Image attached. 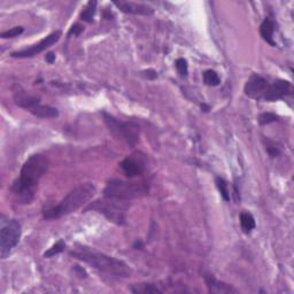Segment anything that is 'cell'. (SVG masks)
<instances>
[{
    "label": "cell",
    "mask_w": 294,
    "mask_h": 294,
    "mask_svg": "<svg viewBox=\"0 0 294 294\" xmlns=\"http://www.w3.org/2000/svg\"><path fill=\"white\" fill-rule=\"evenodd\" d=\"M118 10L123 12L125 14H132V15H145L150 16L154 14V10L152 7L144 5V4H137L131 2H114Z\"/></svg>",
    "instance_id": "7c38bea8"
},
{
    "label": "cell",
    "mask_w": 294,
    "mask_h": 294,
    "mask_svg": "<svg viewBox=\"0 0 294 294\" xmlns=\"http://www.w3.org/2000/svg\"><path fill=\"white\" fill-rule=\"evenodd\" d=\"M292 91V85L289 82L284 80H278L275 83L269 84L267 93L263 98L264 101H276L279 100L281 98L288 96Z\"/></svg>",
    "instance_id": "30bf717a"
},
{
    "label": "cell",
    "mask_w": 294,
    "mask_h": 294,
    "mask_svg": "<svg viewBox=\"0 0 294 294\" xmlns=\"http://www.w3.org/2000/svg\"><path fill=\"white\" fill-rule=\"evenodd\" d=\"M203 81L207 85H210V87H217V85L220 83V80L217 74H216L214 70H206L203 72Z\"/></svg>",
    "instance_id": "ac0fdd59"
},
{
    "label": "cell",
    "mask_w": 294,
    "mask_h": 294,
    "mask_svg": "<svg viewBox=\"0 0 294 294\" xmlns=\"http://www.w3.org/2000/svg\"><path fill=\"white\" fill-rule=\"evenodd\" d=\"M14 101L19 107L29 110V112H31L32 109H35L37 106L40 104V100L38 98L28 95L26 91H23V90H18V91L14 93Z\"/></svg>",
    "instance_id": "4fadbf2b"
},
{
    "label": "cell",
    "mask_w": 294,
    "mask_h": 294,
    "mask_svg": "<svg viewBox=\"0 0 294 294\" xmlns=\"http://www.w3.org/2000/svg\"><path fill=\"white\" fill-rule=\"evenodd\" d=\"M64 248H66V244H64L63 240H59V242L56 243L55 245H53L50 250L44 253V257L50 259V257H52V256L58 255V254H60V253H62L64 251Z\"/></svg>",
    "instance_id": "d6986e66"
},
{
    "label": "cell",
    "mask_w": 294,
    "mask_h": 294,
    "mask_svg": "<svg viewBox=\"0 0 294 294\" xmlns=\"http://www.w3.org/2000/svg\"><path fill=\"white\" fill-rule=\"evenodd\" d=\"M84 30L83 26H81V24H74V26L70 28V30L68 32V36H79L82 31Z\"/></svg>",
    "instance_id": "d4e9b609"
},
{
    "label": "cell",
    "mask_w": 294,
    "mask_h": 294,
    "mask_svg": "<svg viewBox=\"0 0 294 294\" xmlns=\"http://www.w3.org/2000/svg\"><path fill=\"white\" fill-rule=\"evenodd\" d=\"M206 284L208 288H209L210 292L213 293H231V292H237V289L230 286L229 284L223 283V281H219L215 278L214 276L208 275L205 277Z\"/></svg>",
    "instance_id": "5bb4252c"
},
{
    "label": "cell",
    "mask_w": 294,
    "mask_h": 294,
    "mask_svg": "<svg viewBox=\"0 0 294 294\" xmlns=\"http://www.w3.org/2000/svg\"><path fill=\"white\" fill-rule=\"evenodd\" d=\"M147 192H149V189H147L145 183L110 179L106 184L104 197L122 200V201H129V200L144 197V195L147 194Z\"/></svg>",
    "instance_id": "277c9868"
},
{
    "label": "cell",
    "mask_w": 294,
    "mask_h": 294,
    "mask_svg": "<svg viewBox=\"0 0 294 294\" xmlns=\"http://www.w3.org/2000/svg\"><path fill=\"white\" fill-rule=\"evenodd\" d=\"M131 292L133 293H162L161 289H159L153 284H141L137 285V288L131 287Z\"/></svg>",
    "instance_id": "ffe728a7"
},
{
    "label": "cell",
    "mask_w": 294,
    "mask_h": 294,
    "mask_svg": "<svg viewBox=\"0 0 294 294\" xmlns=\"http://www.w3.org/2000/svg\"><path fill=\"white\" fill-rule=\"evenodd\" d=\"M0 226V256L6 259L21 238V224L16 219L2 218Z\"/></svg>",
    "instance_id": "52a82bcc"
},
{
    "label": "cell",
    "mask_w": 294,
    "mask_h": 294,
    "mask_svg": "<svg viewBox=\"0 0 294 294\" xmlns=\"http://www.w3.org/2000/svg\"><path fill=\"white\" fill-rule=\"evenodd\" d=\"M129 201L105 198L103 200H97L91 205H89L85 210H97L104 214L106 217L112 222L117 224L125 223V213L128 210Z\"/></svg>",
    "instance_id": "8992f818"
},
{
    "label": "cell",
    "mask_w": 294,
    "mask_h": 294,
    "mask_svg": "<svg viewBox=\"0 0 294 294\" xmlns=\"http://www.w3.org/2000/svg\"><path fill=\"white\" fill-rule=\"evenodd\" d=\"M23 28L22 27H15V28H12V29L7 30V31H4L2 34V38L4 39H7V38H14V37H18L20 36L23 32Z\"/></svg>",
    "instance_id": "cb8c5ba5"
},
{
    "label": "cell",
    "mask_w": 294,
    "mask_h": 294,
    "mask_svg": "<svg viewBox=\"0 0 294 294\" xmlns=\"http://www.w3.org/2000/svg\"><path fill=\"white\" fill-rule=\"evenodd\" d=\"M45 59H46V61L48 63H53L55 61V54H54V53H52V52L47 53L46 58H45Z\"/></svg>",
    "instance_id": "4316f807"
},
{
    "label": "cell",
    "mask_w": 294,
    "mask_h": 294,
    "mask_svg": "<svg viewBox=\"0 0 294 294\" xmlns=\"http://www.w3.org/2000/svg\"><path fill=\"white\" fill-rule=\"evenodd\" d=\"M96 193V185L93 183H84L61 200L59 205L50 206L43 209V217L45 219H56L71 214L79 208L85 205Z\"/></svg>",
    "instance_id": "3957f363"
},
{
    "label": "cell",
    "mask_w": 294,
    "mask_h": 294,
    "mask_svg": "<svg viewBox=\"0 0 294 294\" xmlns=\"http://www.w3.org/2000/svg\"><path fill=\"white\" fill-rule=\"evenodd\" d=\"M97 5L98 3L95 2H89L87 7H85V10L82 12L81 14V20H83L85 22H92L93 21V16L96 14V11H97Z\"/></svg>",
    "instance_id": "e0dca14e"
},
{
    "label": "cell",
    "mask_w": 294,
    "mask_h": 294,
    "mask_svg": "<svg viewBox=\"0 0 294 294\" xmlns=\"http://www.w3.org/2000/svg\"><path fill=\"white\" fill-rule=\"evenodd\" d=\"M269 83L267 80L259 75H253L250 80L247 81L245 85V95L256 100H263V98L267 93Z\"/></svg>",
    "instance_id": "9c48e42d"
},
{
    "label": "cell",
    "mask_w": 294,
    "mask_h": 294,
    "mask_svg": "<svg viewBox=\"0 0 294 294\" xmlns=\"http://www.w3.org/2000/svg\"><path fill=\"white\" fill-rule=\"evenodd\" d=\"M240 224L245 234H250V232L255 228V219L251 213H242L240 214Z\"/></svg>",
    "instance_id": "2e32d148"
},
{
    "label": "cell",
    "mask_w": 294,
    "mask_h": 294,
    "mask_svg": "<svg viewBox=\"0 0 294 294\" xmlns=\"http://www.w3.org/2000/svg\"><path fill=\"white\" fill-rule=\"evenodd\" d=\"M48 160L43 154H35L24 163L20 176L11 186V192L19 203H30L35 198V193L40 178L46 173Z\"/></svg>",
    "instance_id": "6da1fadb"
},
{
    "label": "cell",
    "mask_w": 294,
    "mask_h": 294,
    "mask_svg": "<svg viewBox=\"0 0 294 294\" xmlns=\"http://www.w3.org/2000/svg\"><path fill=\"white\" fill-rule=\"evenodd\" d=\"M176 69L178 74L183 77H186L187 76V72H189V66H187V61L185 59H177L176 60Z\"/></svg>",
    "instance_id": "603a6c76"
},
{
    "label": "cell",
    "mask_w": 294,
    "mask_h": 294,
    "mask_svg": "<svg viewBox=\"0 0 294 294\" xmlns=\"http://www.w3.org/2000/svg\"><path fill=\"white\" fill-rule=\"evenodd\" d=\"M141 74H142V76L146 77L147 80L158 79V72L155 70H153V69H147V70H144Z\"/></svg>",
    "instance_id": "484cf974"
},
{
    "label": "cell",
    "mask_w": 294,
    "mask_h": 294,
    "mask_svg": "<svg viewBox=\"0 0 294 294\" xmlns=\"http://www.w3.org/2000/svg\"><path fill=\"white\" fill-rule=\"evenodd\" d=\"M75 259L92 265L97 270L117 277H128L131 273V268L123 261L108 256L104 253L90 250L88 247H77L70 252Z\"/></svg>",
    "instance_id": "7a4b0ae2"
},
{
    "label": "cell",
    "mask_w": 294,
    "mask_h": 294,
    "mask_svg": "<svg viewBox=\"0 0 294 294\" xmlns=\"http://www.w3.org/2000/svg\"><path fill=\"white\" fill-rule=\"evenodd\" d=\"M137 247H142V244L140 242L139 243L136 242V244H134V248H136V250H137Z\"/></svg>",
    "instance_id": "83f0119b"
},
{
    "label": "cell",
    "mask_w": 294,
    "mask_h": 294,
    "mask_svg": "<svg viewBox=\"0 0 294 294\" xmlns=\"http://www.w3.org/2000/svg\"><path fill=\"white\" fill-rule=\"evenodd\" d=\"M121 168L126 177L133 178L142 174V171L145 170V165L141 158H137L136 155H130L122 161Z\"/></svg>",
    "instance_id": "8fae6325"
},
{
    "label": "cell",
    "mask_w": 294,
    "mask_h": 294,
    "mask_svg": "<svg viewBox=\"0 0 294 294\" xmlns=\"http://www.w3.org/2000/svg\"><path fill=\"white\" fill-rule=\"evenodd\" d=\"M61 31H54L52 32L51 35H48L47 37H45L44 39L40 40L38 44L32 45L30 47L24 48V50H20L12 53V58L16 59H27V58H34V56L38 55L39 53L44 52L46 48L51 47L52 45H54L55 43L59 42V39L61 38Z\"/></svg>",
    "instance_id": "ba28073f"
},
{
    "label": "cell",
    "mask_w": 294,
    "mask_h": 294,
    "mask_svg": "<svg viewBox=\"0 0 294 294\" xmlns=\"http://www.w3.org/2000/svg\"><path fill=\"white\" fill-rule=\"evenodd\" d=\"M273 31H275V23L272 22V20L267 18L261 24L260 34L268 44H270L271 46H276V43L273 42Z\"/></svg>",
    "instance_id": "9a60e30c"
},
{
    "label": "cell",
    "mask_w": 294,
    "mask_h": 294,
    "mask_svg": "<svg viewBox=\"0 0 294 294\" xmlns=\"http://www.w3.org/2000/svg\"><path fill=\"white\" fill-rule=\"evenodd\" d=\"M279 117L273 113H263L259 116V123L261 125H265L269 123H272V122L278 121Z\"/></svg>",
    "instance_id": "7402d4cb"
},
{
    "label": "cell",
    "mask_w": 294,
    "mask_h": 294,
    "mask_svg": "<svg viewBox=\"0 0 294 294\" xmlns=\"http://www.w3.org/2000/svg\"><path fill=\"white\" fill-rule=\"evenodd\" d=\"M216 186H217V189L220 192V195H222L223 199L226 200V201H230V193H229L227 182L224 181L223 178L217 177L216 178Z\"/></svg>",
    "instance_id": "44dd1931"
},
{
    "label": "cell",
    "mask_w": 294,
    "mask_h": 294,
    "mask_svg": "<svg viewBox=\"0 0 294 294\" xmlns=\"http://www.w3.org/2000/svg\"><path fill=\"white\" fill-rule=\"evenodd\" d=\"M104 121L109 132L117 139L125 141L130 146H134L139 140L140 126L136 122H122L108 113H103Z\"/></svg>",
    "instance_id": "5b68a950"
}]
</instances>
